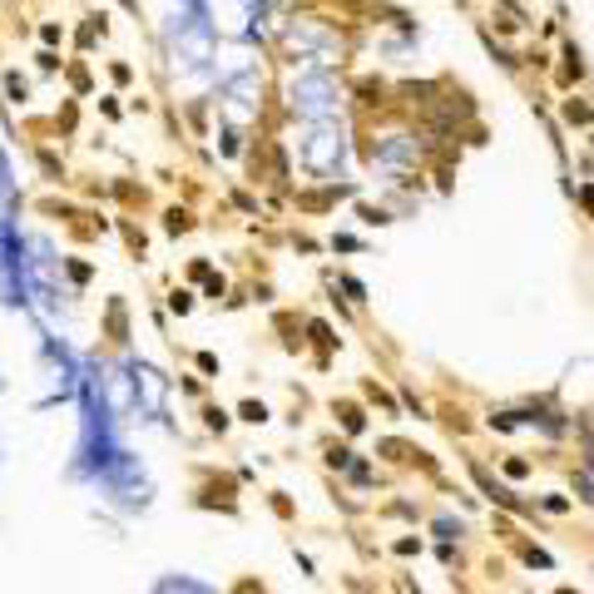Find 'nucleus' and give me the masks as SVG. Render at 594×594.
<instances>
[{
    "mask_svg": "<svg viewBox=\"0 0 594 594\" xmlns=\"http://www.w3.org/2000/svg\"><path fill=\"white\" fill-rule=\"evenodd\" d=\"M555 594H575V590H555Z\"/></svg>",
    "mask_w": 594,
    "mask_h": 594,
    "instance_id": "7ed1b4c3",
    "label": "nucleus"
},
{
    "mask_svg": "<svg viewBox=\"0 0 594 594\" xmlns=\"http://www.w3.org/2000/svg\"><path fill=\"white\" fill-rule=\"evenodd\" d=\"M580 203H585V213L594 218V189H580Z\"/></svg>",
    "mask_w": 594,
    "mask_h": 594,
    "instance_id": "f03ea898",
    "label": "nucleus"
},
{
    "mask_svg": "<svg viewBox=\"0 0 594 594\" xmlns=\"http://www.w3.org/2000/svg\"><path fill=\"white\" fill-rule=\"evenodd\" d=\"M565 119H570V124H590L594 109H590V104H575V99H570V104H565Z\"/></svg>",
    "mask_w": 594,
    "mask_h": 594,
    "instance_id": "f257e3e1",
    "label": "nucleus"
}]
</instances>
